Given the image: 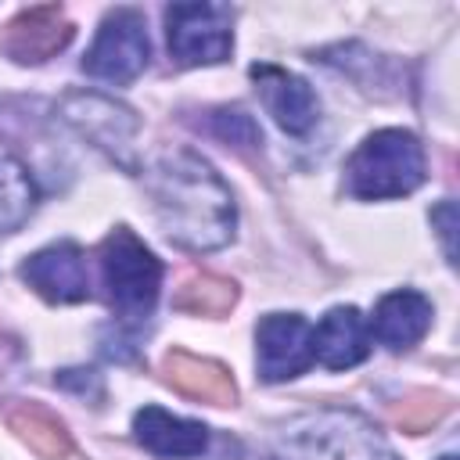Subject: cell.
<instances>
[{
    "instance_id": "cell-1",
    "label": "cell",
    "mask_w": 460,
    "mask_h": 460,
    "mask_svg": "<svg viewBox=\"0 0 460 460\" xmlns=\"http://www.w3.org/2000/svg\"><path fill=\"white\" fill-rule=\"evenodd\" d=\"M165 237L190 252H216L234 237L237 208L223 176L194 151H165L144 172Z\"/></svg>"
},
{
    "instance_id": "cell-2",
    "label": "cell",
    "mask_w": 460,
    "mask_h": 460,
    "mask_svg": "<svg viewBox=\"0 0 460 460\" xmlns=\"http://www.w3.org/2000/svg\"><path fill=\"white\" fill-rule=\"evenodd\" d=\"M288 460H399L388 438L356 410H316L284 424Z\"/></svg>"
},
{
    "instance_id": "cell-3",
    "label": "cell",
    "mask_w": 460,
    "mask_h": 460,
    "mask_svg": "<svg viewBox=\"0 0 460 460\" xmlns=\"http://www.w3.org/2000/svg\"><path fill=\"white\" fill-rule=\"evenodd\" d=\"M424 176V147L410 129H377L345 162V187L359 201L402 198L417 190Z\"/></svg>"
},
{
    "instance_id": "cell-4",
    "label": "cell",
    "mask_w": 460,
    "mask_h": 460,
    "mask_svg": "<svg viewBox=\"0 0 460 460\" xmlns=\"http://www.w3.org/2000/svg\"><path fill=\"white\" fill-rule=\"evenodd\" d=\"M101 277H104L111 309L122 320L137 323L155 313V302L162 291V262L133 230L115 226L101 241Z\"/></svg>"
},
{
    "instance_id": "cell-5",
    "label": "cell",
    "mask_w": 460,
    "mask_h": 460,
    "mask_svg": "<svg viewBox=\"0 0 460 460\" xmlns=\"http://www.w3.org/2000/svg\"><path fill=\"white\" fill-rule=\"evenodd\" d=\"M234 14L226 4H172L165 7V36L176 65H219L234 47Z\"/></svg>"
},
{
    "instance_id": "cell-6",
    "label": "cell",
    "mask_w": 460,
    "mask_h": 460,
    "mask_svg": "<svg viewBox=\"0 0 460 460\" xmlns=\"http://www.w3.org/2000/svg\"><path fill=\"white\" fill-rule=\"evenodd\" d=\"M61 119L83 140H90L97 151H104L111 162L137 172V158H133L137 144L133 140H137L140 122L126 104H115L104 93H68L61 101Z\"/></svg>"
},
{
    "instance_id": "cell-7",
    "label": "cell",
    "mask_w": 460,
    "mask_h": 460,
    "mask_svg": "<svg viewBox=\"0 0 460 460\" xmlns=\"http://www.w3.org/2000/svg\"><path fill=\"white\" fill-rule=\"evenodd\" d=\"M147 58H151V43L144 18L129 7H119L101 22L83 58V72L104 83H133L147 68Z\"/></svg>"
},
{
    "instance_id": "cell-8",
    "label": "cell",
    "mask_w": 460,
    "mask_h": 460,
    "mask_svg": "<svg viewBox=\"0 0 460 460\" xmlns=\"http://www.w3.org/2000/svg\"><path fill=\"white\" fill-rule=\"evenodd\" d=\"M255 363L266 385L291 381L313 363V327L298 313H270L255 327Z\"/></svg>"
},
{
    "instance_id": "cell-9",
    "label": "cell",
    "mask_w": 460,
    "mask_h": 460,
    "mask_svg": "<svg viewBox=\"0 0 460 460\" xmlns=\"http://www.w3.org/2000/svg\"><path fill=\"white\" fill-rule=\"evenodd\" d=\"M22 280L43 295L47 302H83L90 298V277H86V255L79 244L72 241H58V244H47L40 248L36 255H29L22 262Z\"/></svg>"
},
{
    "instance_id": "cell-10",
    "label": "cell",
    "mask_w": 460,
    "mask_h": 460,
    "mask_svg": "<svg viewBox=\"0 0 460 460\" xmlns=\"http://www.w3.org/2000/svg\"><path fill=\"white\" fill-rule=\"evenodd\" d=\"M68 40H72V22L65 18V11L58 4L29 7L0 29V50L22 65L54 58L58 50L68 47Z\"/></svg>"
},
{
    "instance_id": "cell-11",
    "label": "cell",
    "mask_w": 460,
    "mask_h": 460,
    "mask_svg": "<svg viewBox=\"0 0 460 460\" xmlns=\"http://www.w3.org/2000/svg\"><path fill=\"white\" fill-rule=\"evenodd\" d=\"M252 79L259 83V97L284 133L302 137L316 126L320 101L305 79H298L295 72H284L277 65H252Z\"/></svg>"
},
{
    "instance_id": "cell-12",
    "label": "cell",
    "mask_w": 460,
    "mask_h": 460,
    "mask_svg": "<svg viewBox=\"0 0 460 460\" xmlns=\"http://www.w3.org/2000/svg\"><path fill=\"white\" fill-rule=\"evenodd\" d=\"M133 435L144 449H151L155 456H165V460H190V456H201L208 453V442H212V431L201 424V420H187V417H176L162 406H144L137 410L133 417Z\"/></svg>"
},
{
    "instance_id": "cell-13",
    "label": "cell",
    "mask_w": 460,
    "mask_h": 460,
    "mask_svg": "<svg viewBox=\"0 0 460 460\" xmlns=\"http://www.w3.org/2000/svg\"><path fill=\"white\" fill-rule=\"evenodd\" d=\"M370 352V327L356 305H334L313 327V359L327 370H349Z\"/></svg>"
},
{
    "instance_id": "cell-14",
    "label": "cell",
    "mask_w": 460,
    "mask_h": 460,
    "mask_svg": "<svg viewBox=\"0 0 460 460\" xmlns=\"http://www.w3.org/2000/svg\"><path fill=\"white\" fill-rule=\"evenodd\" d=\"M431 302L413 291V288H399V291H388L377 305H374V316H370V338H377L385 349L399 352V349H410L417 345L428 327H431Z\"/></svg>"
},
{
    "instance_id": "cell-15",
    "label": "cell",
    "mask_w": 460,
    "mask_h": 460,
    "mask_svg": "<svg viewBox=\"0 0 460 460\" xmlns=\"http://www.w3.org/2000/svg\"><path fill=\"white\" fill-rule=\"evenodd\" d=\"M165 377L176 392L201 399L208 406H230L237 399V388H234V377L226 374V367L201 359L194 352H183V349L165 356Z\"/></svg>"
},
{
    "instance_id": "cell-16",
    "label": "cell",
    "mask_w": 460,
    "mask_h": 460,
    "mask_svg": "<svg viewBox=\"0 0 460 460\" xmlns=\"http://www.w3.org/2000/svg\"><path fill=\"white\" fill-rule=\"evenodd\" d=\"M32 208H36V183L29 169L18 158L0 155V234H14Z\"/></svg>"
},
{
    "instance_id": "cell-17",
    "label": "cell",
    "mask_w": 460,
    "mask_h": 460,
    "mask_svg": "<svg viewBox=\"0 0 460 460\" xmlns=\"http://www.w3.org/2000/svg\"><path fill=\"white\" fill-rule=\"evenodd\" d=\"M11 428L40 453V456H50V460H61L72 453V442H68V431L47 413V410H36V406H22L11 413Z\"/></svg>"
},
{
    "instance_id": "cell-18",
    "label": "cell",
    "mask_w": 460,
    "mask_h": 460,
    "mask_svg": "<svg viewBox=\"0 0 460 460\" xmlns=\"http://www.w3.org/2000/svg\"><path fill=\"white\" fill-rule=\"evenodd\" d=\"M237 298V288L234 280H223V277H194L190 284H183V291L176 295V305L187 309V313H201V316H216V313H226Z\"/></svg>"
},
{
    "instance_id": "cell-19",
    "label": "cell",
    "mask_w": 460,
    "mask_h": 460,
    "mask_svg": "<svg viewBox=\"0 0 460 460\" xmlns=\"http://www.w3.org/2000/svg\"><path fill=\"white\" fill-rule=\"evenodd\" d=\"M212 129L223 137V140H230V144H262V133H259V126L252 122V115H244L241 108H223V111H216L212 115Z\"/></svg>"
},
{
    "instance_id": "cell-20",
    "label": "cell",
    "mask_w": 460,
    "mask_h": 460,
    "mask_svg": "<svg viewBox=\"0 0 460 460\" xmlns=\"http://www.w3.org/2000/svg\"><path fill=\"white\" fill-rule=\"evenodd\" d=\"M431 223L438 226V237H442L446 259H449V262H456V244H453V230H456V205H453V201H442V205L431 212Z\"/></svg>"
},
{
    "instance_id": "cell-21",
    "label": "cell",
    "mask_w": 460,
    "mask_h": 460,
    "mask_svg": "<svg viewBox=\"0 0 460 460\" xmlns=\"http://www.w3.org/2000/svg\"><path fill=\"white\" fill-rule=\"evenodd\" d=\"M442 460H456V456H442Z\"/></svg>"
}]
</instances>
